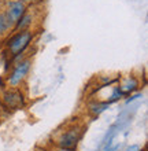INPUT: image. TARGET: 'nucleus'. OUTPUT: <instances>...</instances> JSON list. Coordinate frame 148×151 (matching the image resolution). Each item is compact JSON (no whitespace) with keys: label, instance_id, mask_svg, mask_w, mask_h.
I'll list each match as a JSON object with an SVG mask.
<instances>
[{"label":"nucleus","instance_id":"obj_3","mask_svg":"<svg viewBox=\"0 0 148 151\" xmlns=\"http://www.w3.org/2000/svg\"><path fill=\"white\" fill-rule=\"evenodd\" d=\"M84 127L80 124H73L70 127H67L64 131L60 132L59 137L56 139L55 144L56 147L67 148V150L76 151V148L78 147L82 136H84Z\"/></svg>","mask_w":148,"mask_h":151},{"label":"nucleus","instance_id":"obj_13","mask_svg":"<svg viewBox=\"0 0 148 151\" xmlns=\"http://www.w3.org/2000/svg\"><path fill=\"white\" fill-rule=\"evenodd\" d=\"M52 151H73V150H67V148H62V147H56L55 150H52Z\"/></svg>","mask_w":148,"mask_h":151},{"label":"nucleus","instance_id":"obj_4","mask_svg":"<svg viewBox=\"0 0 148 151\" xmlns=\"http://www.w3.org/2000/svg\"><path fill=\"white\" fill-rule=\"evenodd\" d=\"M1 102L4 107L10 110H19L26 104L25 95L19 91V88H4L1 93Z\"/></svg>","mask_w":148,"mask_h":151},{"label":"nucleus","instance_id":"obj_10","mask_svg":"<svg viewBox=\"0 0 148 151\" xmlns=\"http://www.w3.org/2000/svg\"><path fill=\"white\" fill-rule=\"evenodd\" d=\"M124 98H125L124 93H122L119 85H118V83H117V84H112V85H111V92H110L108 98L104 100V102H107V103L111 106V104H114V103H117V102L122 100Z\"/></svg>","mask_w":148,"mask_h":151},{"label":"nucleus","instance_id":"obj_6","mask_svg":"<svg viewBox=\"0 0 148 151\" xmlns=\"http://www.w3.org/2000/svg\"><path fill=\"white\" fill-rule=\"evenodd\" d=\"M118 85H119L121 91L124 93V96H129L132 93H136L140 89V78L134 74H128L118 80Z\"/></svg>","mask_w":148,"mask_h":151},{"label":"nucleus","instance_id":"obj_9","mask_svg":"<svg viewBox=\"0 0 148 151\" xmlns=\"http://www.w3.org/2000/svg\"><path fill=\"white\" fill-rule=\"evenodd\" d=\"M12 33V26L8 22L3 8H0V40H4Z\"/></svg>","mask_w":148,"mask_h":151},{"label":"nucleus","instance_id":"obj_8","mask_svg":"<svg viewBox=\"0 0 148 151\" xmlns=\"http://www.w3.org/2000/svg\"><path fill=\"white\" fill-rule=\"evenodd\" d=\"M110 107V104L104 100H93L88 104V113L92 117H99L102 113H104L107 109Z\"/></svg>","mask_w":148,"mask_h":151},{"label":"nucleus","instance_id":"obj_11","mask_svg":"<svg viewBox=\"0 0 148 151\" xmlns=\"http://www.w3.org/2000/svg\"><path fill=\"white\" fill-rule=\"evenodd\" d=\"M125 151H143V148H141L139 144H130V146L126 147Z\"/></svg>","mask_w":148,"mask_h":151},{"label":"nucleus","instance_id":"obj_5","mask_svg":"<svg viewBox=\"0 0 148 151\" xmlns=\"http://www.w3.org/2000/svg\"><path fill=\"white\" fill-rule=\"evenodd\" d=\"M28 8L29 6L25 4L22 0H6L3 11L6 14V17H7L10 25L12 26V29H14L16 22L21 19V17L28 11Z\"/></svg>","mask_w":148,"mask_h":151},{"label":"nucleus","instance_id":"obj_12","mask_svg":"<svg viewBox=\"0 0 148 151\" xmlns=\"http://www.w3.org/2000/svg\"><path fill=\"white\" fill-rule=\"evenodd\" d=\"M44 1V0H33V3H32V6H37V4H41Z\"/></svg>","mask_w":148,"mask_h":151},{"label":"nucleus","instance_id":"obj_1","mask_svg":"<svg viewBox=\"0 0 148 151\" xmlns=\"http://www.w3.org/2000/svg\"><path fill=\"white\" fill-rule=\"evenodd\" d=\"M36 32L33 29L29 30H21V32H12L8 37L4 39V54H7L10 68L12 65L26 56V52L34 41Z\"/></svg>","mask_w":148,"mask_h":151},{"label":"nucleus","instance_id":"obj_2","mask_svg":"<svg viewBox=\"0 0 148 151\" xmlns=\"http://www.w3.org/2000/svg\"><path fill=\"white\" fill-rule=\"evenodd\" d=\"M32 70V58L25 56L21 60L15 62L11 66V70L4 76L6 87L7 88H21L28 78L29 73Z\"/></svg>","mask_w":148,"mask_h":151},{"label":"nucleus","instance_id":"obj_7","mask_svg":"<svg viewBox=\"0 0 148 151\" xmlns=\"http://www.w3.org/2000/svg\"><path fill=\"white\" fill-rule=\"evenodd\" d=\"M36 21V14L34 11H26L24 15L21 17V19L18 21L12 29V32H21V30H29V29H33V24Z\"/></svg>","mask_w":148,"mask_h":151},{"label":"nucleus","instance_id":"obj_14","mask_svg":"<svg viewBox=\"0 0 148 151\" xmlns=\"http://www.w3.org/2000/svg\"><path fill=\"white\" fill-rule=\"evenodd\" d=\"M22 1H24L25 4H28V6H30V4L33 3V0H22Z\"/></svg>","mask_w":148,"mask_h":151}]
</instances>
